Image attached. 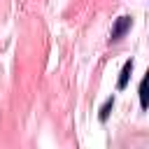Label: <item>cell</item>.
<instances>
[{
	"label": "cell",
	"instance_id": "obj_1",
	"mask_svg": "<svg viewBox=\"0 0 149 149\" xmlns=\"http://www.w3.org/2000/svg\"><path fill=\"white\" fill-rule=\"evenodd\" d=\"M130 26H133V19L130 16H119L116 19V23H114V28H112V42H116V40H121L128 30H130Z\"/></svg>",
	"mask_w": 149,
	"mask_h": 149
},
{
	"label": "cell",
	"instance_id": "obj_2",
	"mask_svg": "<svg viewBox=\"0 0 149 149\" xmlns=\"http://www.w3.org/2000/svg\"><path fill=\"white\" fill-rule=\"evenodd\" d=\"M140 105H142V109L149 107V70L144 72V79L140 81Z\"/></svg>",
	"mask_w": 149,
	"mask_h": 149
},
{
	"label": "cell",
	"instance_id": "obj_3",
	"mask_svg": "<svg viewBox=\"0 0 149 149\" xmlns=\"http://www.w3.org/2000/svg\"><path fill=\"white\" fill-rule=\"evenodd\" d=\"M130 72H133V61H126V63H123V68H121L119 81H116V88H119V91H123V88H126V84H128V77H130Z\"/></svg>",
	"mask_w": 149,
	"mask_h": 149
},
{
	"label": "cell",
	"instance_id": "obj_4",
	"mask_svg": "<svg viewBox=\"0 0 149 149\" xmlns=\"http://www.w3.org/2000/svg\"><path fill=\"white\" fill-rule=\"evenodd\" d=\"M112 105H114V98H107V100H105V105L100 107V114H98V116H100V121H107V116H109V109H112Z\"/></svg>",
	"mask_w": 149,
	"mask_h": 149
}]
</instances>
